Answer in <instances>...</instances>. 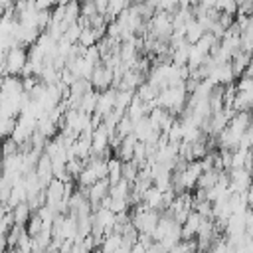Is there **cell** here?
Returning <instances> with one entry per match:
<instances>
[{
  "instance_id": "6da1fadb",
  "label": "cell",
  "mask_w": 253,
  "mask_h": 253,
  "mask_svg": "<svg viewBox=\"0 0 253 253\" xmlns=\"http://www.w3.org/2000/svg\"><path fill=\"white\" fill-rule=\"evenodd\" d=\"M28 63V51L26 47L22 45H12L6 53V69L4 73L6 75H12V77H18L22 73V69L26 67Z\"/></svg>"
},
{
  "instance_id": "7a4b0ae2",
  "label": "cell",
  "mask_w": 253,
  "mask_h": 253,
  "mask_svg": "<svg viewBox=\"0 0 253 253\" xmlns=\"http://www.w3.org/2000/svg\"><path fill=\"white\" fill-rule=\"evenodd\" d=\"M253 186V174L245 168L229 170V192L231 194H245Z\"/></svg>"
},
{
  "instance_id": "3957f363",
  "label": "cell",
  "mask_w": 253,
  "mask_h": 253,
  "mask_svg": "<svg viewBox=\"0 0 253 253\" xmlns=\"http://www.w3.org/2000/svg\"><path fill=\"white\" fill-rule=\"evenodd\" d=\"M89 81H91V87H93L95 91L103 93V91L111 89V85H113V71L101 63V65H97V67L93 69V75H91Z\"/></svg>"
},
{
  "instance_id": "277c9868",
  "label": "cell",
  "mask_w": 253,
  "mask_h": 253,
  "mask_svg": "<svg viewBox=\"0 0 253 253\" xmlns=\"http://www.w3.org/2000/svg\"><path fill=\"white\" fill-rule=\"evenodd\" d=\"M36 176L42 184V188L45 190L49 186V182L53 180V164H51V158L47 154H42L38 164H36Z\"/></svg>"
},
{
  "instance_id": "5b68a950",
  "label": "cell",
  "mask_w": 253,
  "mask_h": 253,
  "mask_svg": "<svg viewBox=\"0 0 253 253\" xmlns=\"http://www.w3.org/2000/svg\"><path fill=\"white\" fill-rule=\"evenodd\" d=\"M45 196H47V206H51V208H55L59 202H63L65 200V184L61 182V180H51L49 182V186L45 188Z\"/></svg>"
},
{
  "instance_id": "8992f818",
  "label": "cell",
  "mask_w": 253,
  "mask_h": 253,
  "mask_svg": "<svg viewBox=\"0 0 253 253\" xmlns=\"http://www.w3.org/2000/svg\"><path fill=\"white\" fill-rule=\"evenodd\" d=\"M202 221H204V217H202L200 213L192 211V213H190V217L186 219V223L182 225V241L196 239V235H198V229H200Z\"/></svg>"
},
{
  "instance_id": "52a82bcc",
  "label": "cell",
  "mask_w": 253,
  "mask_h": 253,
  "mask_svg": "<svg viewBox=\"0 0 253 253\" xmlns=\"http://www.w3.org/2000/svg\"><path fill=\"white\" fill-rule=\"evenodd\" d=\"M115 95H117V89H107L103 93H99V101H97V115L101 117H107L113 109H115Z\"/></svg>"
},
{
  "instance_id": "ba28073f",
  "label": "cell",
  "mask_w": 253,
  "mask_h": 253,
  "mask_svg": "<svg viewBox=\"0 0 253 253\" xmlns=\"http://www.w3.org/2000/svg\"><path fill=\"white\" fill-rule=\"evenodd\" d=\"M251 115L253 113H235V117L229 121V130H233L235 134H239V136H243L247 130H249V126H251Z\"/></svg>"
},
{
  "instance_id": "9c48e42d",
  "label": "cell",
  "mask_w": 253,
  "mask_h": 253,
  "mask_svg": "<svg viewBox=\"0 0 253 253\" xmlns=\"http://www.w3.org/2000/svg\"><path fill=\"white\" fill-rule=\"evenodd\" d=\"M251 57H253V55L243 53V51H237V53L231 57L229 65H231V71H233V77H235V79H239V77L245 75V69H247V65L251 63Z\"/></svg>"
},
{
  "instance_id": "30bf717a",
  "label": "cell",
  "mask_w": 253,
  "mask_h": 253,
  "mask_svg": "<svg viewBox=\"0 0 253 253\" xmlns=\"http://www.w3.org/2000/svg\"><path fill=\"white\" fill-rule=\"evenodd\" d=\"M142 204H144L148 210H154V211H160V213H162V192H160L156 186L148 188V190L144 192V196H142Z\"/></svg>"
},
{
  "instance_id": "8fae6325",
  "label": "cell",
  "mask_w": 253,
  "mask_h": 253,
  "mask_svg": "<svg viewBox=\"0 0 253 253\" xmlns=\"http://www.w3.org/2000/svg\"><path fill=\"white\" fill-rule=\"evenodd\" d=\"M206 34H208V32L204 30V26H202L198 20H192V22L186 24V42H188L190 45H196Z\"/></svg>"
},
{
  "instance_id": "7c38bea8",
  "label": "cell",
  "mask_w": 253,
  "mask_h": 253,
  "mask_svg": "<svg viewBox=\"0 0 253 253\" xmlns=\"http://www.w3.org/2000/svg\"><path fill=\"white\" fill-rule=\"evenodd\" d=\"M154 132V128H152V125H150V119L148 117H142L140 121H136L134 123V130H132V134L136 136V140L138 142H146L148 138H150V134Z\"/></svg>"
},
{
  "instance_id": "4fadbf2b",
  "label": "cell",
  "mask_w": 253,
  "mask_h": 253,
  "mask_svg": "<svg viewBox=\"0 0 253 253\" xmlns=\"http://www.w3.org/2000/svg\"><path fill=\"white\" fill-rule=\"evenodd\" d=\"M97 101H99V91L91 89L89 93H85V95L81 97L79 111L85 113V115H95V111H97Z\"/></svg>"
},
{
  "instance_id": "5bb4252c",
  "label": "cell",
  "mask_w": 253,
  "mask_h": 253,
  "mask_svg": "<svg viewBox=\"0 0 253 253\" xmlns=\"http://www.w3.org/2000/svg\"><path fill=\"white\" fill-rule=\"evenodd\" d=\"M107 180L111 182V186L123 180V160H119L117 156H113L107 164Z\"/></svg>"
},
{
  "instance_id": "9a60e30c",
  "label": "cell",
  "mask_w": 253,
  "mask_h": 253,
  "mask_svg": "<svg viewBox=\"0 0 253 253\" xmlns=\"http://www.w3.org/2000/svg\"><path fill=\"white\" fill-rule=\"evenodd\" d=\"M12 213H14V223H16V225H24V227H26V223L30 221V217L34 215V211H32V208H30L28 202L16 206V208L12 210Z\"/></svg>"
},
{
  "instance_id": "2e32d148",
  "label": "cell",
  "mask_w": 253,
  "mask_h": 253,
  "mask_svg": "<svg viewBox=\"0 0 253 253\" xmlns=\"http://www.w3.org/2000/svg\"><path fill=\"white\" fill-rule=\"evenodd\" d=\"M134 95H136V91H117V95H115V109L121 111V113H126L130 103H132V99H134Z\"/></svg>"
},
{
  "instance_id": "e0dca14e",
  "label": "cell",
  "mask_w": 253,
  "mask_h": 253,
  "mask_svg": "<svg viewBox=\"0 0 253 253\" xmlns=\"http://www.w3.org/2000/svg\"><path fill=\"white\" fill-rule=\"evenodd\" d=\"M130 186H132V184H128V182L123 178L121 182H117V184L111 186L109 196H111L113 200H128V196H130Z\"/></svg>"
},
{
  "instance_id": "ac0fdd59",
  "label": "cell",
  "mask_w": 253,
  "mask_h": 253,
  "mask_svg": "<svg viewBox=\"0 0 253 253\" xmlns=\"http://www.w3.org/2000/svg\"><path fill=\"white\" fill-rule=\"evenodd\" d=\"M121 247H123V237H121L119 233H109V235H105V239H103L101 251H103V253H117Z\"/></svg>"
},
{
  "instance_id": "d6986e66",
  "label": "cell",
  "mask_w": 253,
  "mask_h": 253,
  "mask_svg": "<svg viewBox=\"0 0 253 253\" xmlns=\"http://www.w3.org/2000/svg\"><path fill=\"white\" fill-rule=\"evenodd\" d=\"M158 89L156 87H152L148 81L146 83H142L138 89H136V97L142 101V103H150V101H156L158 99Z\"/></svg>"
},
{
  "instance_id": "ffe728a7",
  "label": "cell",
  "mask_w": 253,
  "mask_h": 253,
  "mask_svg": "<svg viewBox=\"0 0 253 253\" xmlns=\"http://www.w3.org/2000/svg\"><path fill=\"white\" fill-rule=\"evenodd\" d=\"M97 180H99V178H97L95 170H93L89 164H85V168H83V172L79 174V178L75 180V184H77L79 188H91V186H93Z\"/></svg>"
},
{
  "instance_id": "44dd1931",
  "label": "cell",
  "mask_w": 253,
  "mask_h": 253,
  "mask_svg": "<svg viewBox=\"0 0 253 253\" xmlns=\"http://www.w3.org/2000/svg\"><path fill=\"white\" fill-rule=\"evenodd\" d=\"M217 178H219V172H215V170H210V172H202V176L198 178V186H196V190H210V188H213L215 184H217Z\"/></svg>"
},
{
  "instance_id": "7402d4cb",
  "label": "cell",
  "mask_w": 253,
  "mask_h": 253,
  "mask_svg": "<svg viewBox=\"0 0 253 253\" xmlns=\"http://www.w3.org/2000/svg\"><path fill=\"white\" fill-rule=\"evenodd\" d=\"M0 152H2V158H8V156H14L20 152V144L12 138V136H6L0 140Z\"/></svg>"
},
{
  "instance_id": "603a6c76",
  "label": "cell",
  "mask_w": 253,
  "mask_h": 253,
  "mask_svg": "<svg viewBox=\"0 0 253 253\" xmlns=\"http://www.w3.org/2000/svg\"><path fill=\"white\" fill-rule=\"evenodd\" d=\"M81 18V4L79 2H67L65 6V24H77V20Z\"/></svg>"
},
{
  "instance_id": "cb8c5ba5",
  "label": "cell",
  "mask_w": 253,
  "mask_h": 253,
  "mask_svg": "<svg viewBox=\"0 0 253 253\" xmlns=\"http://www.w3.org/2000/svg\"><path fill=\"white\" fill-rule=\"evenodd\" d=\"M24 233H26V227H24V225H12V227H10V231L6 233L8 247L16 249V245H18V241H20V237H22Z\"/></svg>"
},
{
  "instance_id": "d4e9b609",
  "label": "cell",
  "mask_w": 253,
  "mask_h": 253,
  "mask_svg": "<svg viewBox=\"0 0 253 253\" xmlns=\"http://www.w3.org/2000/svg\"><path fill=\"white\" fill-rule=\"evenodd\" d=\"M42 229H43V221H42V217H40L38 213H34V215L30 217V221L26 223V231H28L30 237H36V235L42 233Z\"/></svg>"
},
{
  "instance_id": "484cf974",
  "label": "cell",
  "mask_w": 253,
  "mask_h": 253,
  "mask_svg": "<svg viewBox=\"0 0 253 253\" xmlns=\"http://www.w3.org/2000/svg\"><path fill=\"white\" fill-rule=\"evenodd\" d=\"M123 178L128 182V184H134L136 178H138V166L130 160V162H123Z\"/></svg>"
},
{
  "instance_id": "4316f807",
  "label": "cell",
  "mask_w": 253,
  "mask_h": 253,
  "mask_svg": "<svg viewBox=\"0 0 253 253\" xmlns=\"http://www.w3.org/2000/svg\"><path fill=\"white\" fill-rule=\"evenodd\" d=\"M83 168H85V162H83V160H79V158L67 160V164H65V170H67V174H69L73 180H77V178H79V174L83 172Z\"/></svg>"
},
{
  "instance_id": "83f0119b",
  "label": "cell",
  "mask_w": 253,
  "mask_h": 253,
  "mask_svg": "<svg viewBox=\"0 0 253 253\" xmlns=\"http://www.w3.org/2000/svg\"><path fill=\"white\" fill-rule=\"evenodd\" d=\"M132 130H134V123L125 115V117L121 119V123L117 125V134H119L121 138H126L128 134H132Z\"/></svg>"
},
{
  "instance_id": "f1b7e54d",
  "label": "cell",
  "mask_w": 253,
  "mask_h": 253,
  "mask_svg": "<svg viewBox=\"0 0 253 253\" xmlns=\"http://www.w3.org/2000/svg\"><path fill=\"white\" fill-rule=\"evenodd\" d=\"M79 45H83V47H93V45H97V38H95V32L91 30V28H85L83 32H81V36H79V42H77Z\"/></svg>"
},
{
  "instance_id": "f546056e",
  "label": "cell",
  "mask_w": 253,
  "mask_h": 253,
  "mask_svg": "<svg viewBox=\"0 0 253 253\" xmlns=\"http://www.w3.org/2000/svg\"><path fill=\"white\" fill-rule=\"evenodd\" d=\"M83 59L87 61V63H91V65H101V53H99V49H97V45H93V47H87V51H85V55H83Z\"/></svg>"
},
{
  "instance_id": "4dcf8cb0",
  "label": "cell",
  "mask_w": 253,
  "mask_h": 253,
  "mask_svg": "<svg viewBox=\"0 0 253 253\" xmlns=\"http://www.w3.org/2000/svg\"><path fill=\"white\" fill-rule=\"evenodd\" d=\"M81 32H83V30H81L77 24H71V26L67 28V32L63 34V38H65L69 43H77V42H79V36H81Z\"/></svg>"
},
{
  "instance_id": "1f68e13d",
  "label": "cell",
  "mask_w": 253,
  "mask_h": 253,
  "mask_svg": "<svg viewBox=\"0 0 253 253\" xmlns=\"http://www.w3.org/2000/svg\"><path fill=\"white\" fill-rule=\"evenodd\" d=\"M206 253H227V241H225V237H217Z\"/></svg>"
},
{
  "instance_id": "d6a6232c",
  "label": "cell",
  "mask_w": 253,
  "mask_h": 253,
  "mask_svg": "<svg viewBox=\"0 0 253 253\" xmlns=\"http://www.w3.org/2000/svg\"><path fill=\"white\" fill-rule=\"evenodd\" d=\"M97 14V10H95V0H89V2H83L81 4V16L83 18H91V16H95Z\"/></svg>"
},
{
  "instance_id": "836d02e7",
  "label": "cell",
  "mask_w": 253,
  "mask_h": 253,
  "mask_svg": "<svg viewBox=\"0 0 253 253\" xmlns=\"http://www.w3.org/2000/svg\"><path fill=\"white\" fill-rule=\"evenodd\" d=\"M40 83V77L32 75V77H24L22 79V87H24V93H32V89Z\"/></svg>"
},
{
  "instance_id": "e575fe53",
  "label": "cell",
  "mask_w": 253,
  "mask_h": 253,
  "mask_svg": "<svg viewBox=\"0 0 253 253\" xmlns=\"http://www.w3.org/2000/svg\"><path fill=\"white\" fill-rule=\"evenodd\" d=\"M146 253H170V251H168V249H166V247H164L160 241H154V243H152V245L146 249Z\"/></svg>"
},
{
  "instance_id": "d590c367",
  "label": "cell",
  "mask_w": 253,
  "mask_h": 253,
  "mask_svg": "<svg viewBox=\"0 0 253 253\" xmlns=\"http://www.w3.org/2000/svg\"><path fill=\"white\" fill-rule=\"evenodd\" d=\"M95 10H97V14L105 16L107 10H109V2L107 0H95Z\"/></svg>"
},
{
  "instance_id": "8d00e7d4",
  "label": "cell",
  "mask_w": 253,
  "mask_h": 253,
  "mask_svg": "<svg viewBox=\"0 0 253 253\" xmlns=\"http://www.w3.org/2000/svg\"><path fill=\"white\" fill-rule=\"evenodd\" d=\"M138 243H140L144 249H148V247L154 243V239H152V235H148V233H140V235H138Z\"/></svg>"
},
{
  "instance_id": "74e56055",
  "label": "cell",
  "mask_w": 253,
  "mask_h": 253,
  "mask_svg": "<svg viewBox=\"0 0 253 253\" xmlns=\"http://www.w3.org/2000/svg\"><path fill=\"white\" fill-rule=\"evenodd\" d=\"M245 198H247V208H249V210H253V186L245 192Z\"/></svg>"
},
{
  "instance_id": "f35d334b",
  "label": "cell",
  "mask_w": 253,
  "mask_h": 253,
  "mask_svg": "<svg viewBox=\"0 0 253 253\" xmlns=\"http://www.w3.org/2000/svg\"><path fill=\"white\" fill-rule=\"evenodd\" d=\"M8 249V241H6V235L0 233V253H4Z\"/></svg>"
},
{
  "instance_id": "ab89813d",
  "label": "cell",
  "mask_w": 253,
  "mask_h": 253,
  "mask_svg": "<svg viewBox=\"0 0 253 253\" xmlns=\"http://www.w3.org/2000/svg\"><path fill=\"white\" fill-rule=\"evenodd\" d=\"M245 235H247L249 239H253V221H249V223L245 225Z\"/></svg>"
},
{
  "instance_id": "60d3db41",
  "label": "cell",
  "mask_w": 253,
  "mask_h": 253,
  "mask_svg": "<svg viewBox=\"0 0 253 253\" xmlns=\"http://www.w3.org/2000/svg\"><path fill=\"white\" fill-rule=\"evenodd\" d=\"M4 14H6V10H4V6H2V2H0V20L4 18Z\"/></svg>"
},
{
  "instance_id": "b9f144b4",
  "label": "cell",
  "mask_w": 253,
  "mask_h": 253,
  "mask_svg": "<svg viewBox=\"0 0 253 253\" xmlns=\"http://www.w3.org/2000/svg\"><path fill=\"white\" fill-rule=\"evenodd\" d=\"M4 253H18V251H16V249H12V247H8V249H6Z\"/></svg>"
},
{
  "instance_id": "7bdbcfd3",
  "label": "cell",
  "mask_w": 253,
  "mask_h": 253,
  "mask_svg": "<svg viewBox=\"0 0 253 253\" xmlns=\"http://www.w3.org/2000/svg\"><path fill=\"white\" fill-rule=\"evenodd\" d=\"M91 253H103V251H101V249H95V251H91Z\"/></svg>"
},
{
  "instance_id": "ee69618b",
  "label": "cell",
  "mask_w": 253,
  "mask_h": 253,
  "mask_svg": "<svg viewBox=\"0 0 253 253\" xmlns=\"http://www.w3.org/2000/svg\"><path fill=\"white\" fill-rule=\"evenodd\" d=\"M0 180H2V170H0Z\"/></svg>"
},
{
  "instance_id": "f6af8a7d",
  "label": "cell",
  "mask_w": 253,
  "mask_h": 253,
  "mask_svg": "<svg viewBox=\"0 0 253 253\" xmlns=\"http://www.w3.org/2000/svg\"><path fill=\"white\" fill-rule=\"evenodd\" d=\"M0 162H2V152H0Z\"/></svg>"
},
{
  "instance_id": "bcb514c9",
  "label": "cell",
  "mask_w": 253,
  "mask_h": 253,
  "mask_svg": "<svg viewBox=\"0 0 253 253\" xmlns=\"http://www.w3.org/2000/svg\"><path fill=\"white\" fill-rule=\"evenodd\" d=\"M198 253H202V251H198Z\"/></svg>"
}]
</instances>
